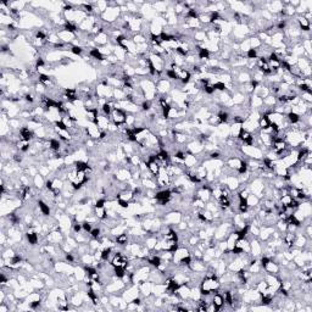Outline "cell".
Listing matches in <instances>:
<instances>
[{"instance_id":"7c38bea8","label":"cell","mask_w":312,"mask_h":312,"mask_svg":"<svg viewBox=\"0 0 312 312\" xmlns=\"http://www.w3.org/2000/svg\"><path fill=\"white\" fill-rule=\"evenodd\" d=\"M82 228H83V230H84L85 233H90V232H92V223H90V222H88V221L83 222V223H82Z\"/></svg>"},{"instance_id":"9c48e42d","label":"cell","mask_w":312,"mask_h":312,"mask_svg":"<svg viewBox=\"0 0 312 312\" xmlns=\"http://www.w3.org/2000/svg\"><path fill=\"white\" fill-rule=\"evenodd\" d=\"M110 255H111V247H105L100 254V260L101 261H107L110 259Z\"/></svg>"},{"instance_id":"6da1fadb","label":"cell","mask_w":312,"mask_h":312,"mask_svg":"<svg viewBox=\"0 0 312 312\" xmlns=\"http://www.w3.org/2000/svg\"><path fill=\"white\" fill-rule=\"evenodd\" d=\"M111 118H112V122L115 126H121V124L126 123L127 114L120 107H114V110L111 112Z\"/></svg>"},{"instance_id":"8fae6325","label":"cell","mask_w":312,"mask_h":312,"mask_svg":"<svg viewBox=\"0 0 312 312\" xmlns=\"http://www.w3.org/2000/svg\"><path fill=\"white\" fill-rule=\"evenodd\" d=\"M71 52L75 55H82L83 49L78 45H73V47H71Z\"/></svg>"},{"instance_id":"7a4b0ae2","label":"cell","mask_w":312,"mask_h":312,"mask_svg":"<svg viewBox=\"0 0 312 312\" xmlns=\"http://www.w3.org/2000/svg\"><path fill=\"white\" fill-rule=\"evenodd\" d=\"M212 305H214L215 307H216V310L218 311L223 305H224V299H223V295L222 294H219V293H216L214 294L212 296V302H211Z\"/></svg>"},{"instance_id":"2e32d148","label":"cell","mask_w":312,"mask_h":312,"mask_svg":"<svg viewBox=\"0 0 312 312\" xmlns=\"http://www.w3.org/2000/svg\"><path fill=\"white\" fill-rule=\"evenodd\" d=\"M218 157H219V152H217V151L210 154V159H212V160H217Z\"/></svg>"},{"instance_id":"5b68a950","label":"cell","mask_w":312,"mask_h":312,"mask_svg":"<svg viewBox=\"0 0 312 312\" xmlns=\"http://www.w3.org/2000/svg\"><path fill=\"white\" fill-rule=\"evenodd\" d=\"M27 240H28V243H29L31 245H35V244L38 243V240H39L38 234H37L33 229L28 230V233H27Z\"/></svg>"},{"instance_id":"3957f363","label":"cell","mask_w":312,"mask_h":312,"mask_svg":"<svg viewBox=\"0 0 312 312\" xmlns=\"http://www.w3.org/2000/svg\"><path fill=\"white\" fill-rule=\"evenodd\" d=\"M257 123H259V127L261 129H267L269 126H271V122H269V118L268 116L266 115H261L257 120Z\"/></svg>"},{"instance_id":"30bf717a","label":"cell","mask_w":312,"mask_h":312,"mask_svg":"<svg viewBox=\"0 0 312 312\" xmlns=\"http://www.w3.org/2000/svg\"><path fill=\"white\" fill-rule=\"evenodd\" d=\"M90 234H92V238L94 240H99L100 237H101V230L99 229V228H94V229H92Z\"/></svg>"},{"instance_id":"5bb4252c","label":"cell","mask_w":312,"mask_h":312,"mask_svg":"<svg viewBox=\"0 0 312 312\" xmlns=\"http://www.w3.org/2000/svg\"><path fill=\"white\" fill-rule=\"evenodd\" d=\"M105 199H100V200H98L97 202H95V207H104L105 206Z\"/></svg>"},{"instance_id":"8992f818","label":"cell","mask_w":312,"mask_h":312,"mask_svg":"<svg viewBox=\"0 0 312 312\" xmlns=\"http://www.w3.org/2000/svg\"><path fill=\"white\" fill-rule=\"evenodd\" d=\"M38 207H39V210H40V214L44 215V216H49L50 215V207L49 205H47L43 200H39L38 201Z\"/></svg>"},{"instance_id":"4fadbf2b","label":"cell","mask_w":312,"mask_h":312,"mask_svg":"<svg viewBox=\"0 0 312 312\" xmlns=\"http://www.w3.org/2000/svg\"><path fill=\"white\" fill-rule=\"evenodd\" d=\"M117 202H118V205H120L122 209H128V206H129V201L123 200V199H118Z\"/></svg>"},{"instance_id":"9a60e30c","label":"cell","mask_w":312,"mask_h":312,"mask_svg":"<svg viewBox=\"0 0 312 312\" xmlns=\"http://www.w3.org/2000/svg\"><path fill=\"white\" fill-rule=\"evenodd\" d=\"M82 229L83 228H82V224H81V223H75V224H73V230H75L76 233H79Z\"/></svg>"},{"instance_id":"277c9868","label":"cell","mask_w":312,"mask_h":312,"mask_svg":"<svg viewBox=\"0 0 312 312\" xmlns=\"http://www.w3.org/2000/svg\"><path fill=\"white\" fill-rule=\"evenodd\" d=\"M297 23H299L300 29H302V31H305V32H309V31H310V21H307L306 17H299V18H297Z\"/></svg>"},{"instance_id":"ba28073f","label":"cell","mask_w":312,"mask_h":312,"mask_svg":"<svg viewBox=\"0 0 312 312\" xmlns=\"http://www.w3.org/2000/svg\"><path fill=\"white\" fill-rule=\"evenodd\" d=\"M127 243H128V235H127V233H121L120 235H117L116 244H118V245H126Z\"/></svg>"},{"instance_id":"52a82bcc","label":"cell","mask_w":312,"mask_h":312,"mask_svg":"<svg viewBox=\"0 0 312 312\" xmlns=\"http://www.w3.org/2000/svg\"><path fill=\"white\" fill-rule=\"evenodd\" d=\"M89 55L92 56V57H94V59H97L99 61H102L104 59H105V56L101 54V51L100 49H97V48H93V49H90L89 51Z\"/></svg>"}]
</instances>
